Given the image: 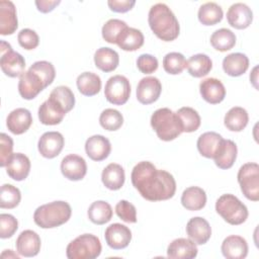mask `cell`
I'll return each instance as SVG.
<instances>
[{
    "label": "cell",
    "instance_id": "9c48e42d",
    "mask_svg": "<svg viewBox=\"0 0 259 259\" xmlns=\"http://www.w3.org/2000/svg\"><path fill=\"white\" fill-rule=\"evenodd\" d=\"M0 66L2 72L11 78L20 77L25 71V60L17 52L13 51L10 44L5 40L0 41Z\"/></svg>",
    "mask_w": 259,
    "mask_h": 259
},
{
    "label": "cell",
    "instance_id": "d4e9b609",
    "mask_svg": "<svg viewBox=\"0 0 259 259\" xmlns=\"http://www.w3.org/2000/svg\"><path fill=\"white\" fill-rule=\"evenodd\" d=\"M30 166V161L26 155L14 153L6 165V172L13 180L22 181L28 176Z\"/></svg>",
    "mask_w": 259,
    "mask_h": 259
},
{
    "label": "cell",
    "instance_id": "4fadbf2b",
    "mask_svg": "<svg viewBox=\"0 0 259 259\" xmlns=\"http://www.w3.org/2000/svg\"><path fill=\"white\" fill-rule=\"evenodd\" d=\"M162 85L158 78L149 76L142 78L137 86V99L142 104H151L158 100Z\"/></svg>",
    "mask_w": 259,
    "mask_h": 259
},
{
    "label": "cell",
    "instance_id": "44dd1931",
    "mask_svg": "<svg viewBox=\"0 0 259 259\" xmlns=\"http://www.w3.org/2000/svg\"><path fill=\"white\" fill-rule=\"evenodd\" d=\"M18 26L16 8L12 1H0V34L9 35L15 32Z\"/></svg>",
    "mask_w": 259,
    "mask_h": 259
},
{
    "label": "cell",
    "instance_id": "f5cc1de1",
    "mask_svg": "<svg viewBox=\"0 0 259 259\" xmlns=\"http://www.w3.org/2000/svg\"><path fill=\"white\" fill-rule=\"evenodd\" d=\"M257 70H258V67L256 66V67H254L252 73L250 74V81L252 82L253 86H254L256 89H258V85H257V80H258L257 76H258V73H257Z\"/></svg>",
    "mask_w": 259,
    "mask_h": 259
},
{
    "label": "cell",
    "instance_id": "484cf974",
    "mask_svg": "<svg viewBox=\"0 0 259 259\" xmlns=\"http://www.w3.org/2000/svg\"><path fill=\"white\" fill-rule=\"evenodd\" d=\"M54 106L65 114L73 109L75 105V96L68 86H58L52 90L48 99Z\"/></svg>",
    "mask_w": 259,
    "mask_h": 259
},
{
    "label": "cell",
    "instance_id": "8d00e7d4",
    "mask_svg": "<svg viewBox=\"0 0 259 259\" xmlns=\"http://www.w3.org/2000/svg\"><path fill=\"white\" fill-rule=\"evenodd\" d=\"M224 12L222 7L215 2H206L202 4L197 13L198 20L203 25H214L222 21Z\"/></svg>",
    "mask_w": 259,
    "mask_h": 259
},
{
    "label": "cell",
    "instance_id": "d6a6232c",
    "mask_svg": "<svg viewBox=\"0 0 259 259\" xmlns=\"http://www.w3.org/2000/svg\"><path fill=\"white\" fill-rule=\"evenodd\" d=\"M249 115L245 108L241 106L232 107L225 115V126L231 132H242L248 124Z\"/></svg>",
    "mask_w": 259,
    "mask_h": 259
},
{
    "label": "cell",
    "instance_id": "816d5d0a",
    "mask_svg": "<svg viewBox=\"0 0 259 259\" xmlns=\"http://www.w3.org/2000/svg\"><path fill=\"white\" fill-rule=\"evenodd\" d=\"M61 3L60 0H36L35 5L38 11L42 13L51 12L55 9L56 6H58Z\"/></svg>",
    "mask_w": 259,
    "mask_h": 259
},
{
    "label": "cell",
    "instance_id": "f6af8a7d",
    "mask_svg": "<svg viewBox=\"0 0 259 259\" xmlns=\"http://www.w3.org/2000/svg\"><path fill=\"white\" fill-rule=\"evenodd\" d=\"M115 212L117 217L125 223H131V224L137 223L138 219H137L136 206L125 199L119 200L116 203Z\"/></svg>",
    "mask_w": 259,
    "mask_h": 259
},
{
    "label": "cell",
    "instance_id": "ffe728a7",
    "mask_svg": "<svg viewBox=\"0 0 259 259\" xmlns=\"http://www.w3.org/2000/svg\"><path fill=\"white\" fill-rule=\"evenodd\" d=\"M197 253L196 244L186 238L173 240L167 248V256L172 259H192L197 256Z\"/></svg>",
    "mask_w": 259,
    "mask_h": 259
},
{
    "label": "cell",
    "instance_id": "f1b7e54d",
    "mask_svg": "<svg viewBox=\"0 0 259 259\" xmlns=\"http://www.w3.org/2000/svg\"><path fill=\"white\" fill-rule=\"evenodd\" d=\"M144 34L140 29L126 26L118 35L116 45L123 51L135 52L144 45Z\"/></svg>",
    "mask_w": 259,
    "mask_h": 259
},
{
    "label": "cell",
    "instance_id": "277c9868",
    "mask_svg": "<svg viewBox=\"0 0 259 259\" xmlns=\"http://www.w3.org/2000/svg\"><path fill=\"white\" fill-rule=\"evenodd\" d=\"M72 214L70 204L63 200L53 201L38 206L33 213L35 225L42 229H53L67 223Z\"/></svg>",
    "mask_w": 259,
    "mask_h": 259
},
{
    "label": "cell",
    "instance_id": "60d3db41",
    "mask_svg": "<svg viewBox=\"0 0 259 259\" xmlns=\"http://www.w3.org/2000/svg\"><path fill=\"white\" fill-rule=\"evenodd\" d=\"M21 200L20 190L11 185V184H3L1 186L0 193V207L1 208H14L16 207Z\"/></svg>",
    "mask_w": 259,
    "mask_h": 259
},
{
    "label": "cell",
    "instance_id": "7a4b0ae2",
    "mask_svg": "<svg viewBox=\"0 0 259 259\" xmlns=\"http://www.w3.org/2000/svg\"><path fill=\"white\" fill-rule=\"evenodd\" d=\"M56 77V70L48 61L34 62L24 72L18 81V92L23 99L31 100L46 87L51 85Z\"/></svg>",
    "mask_w": 259,
    "mask_h": 259
},
{
    "label": "cell",
    "instance_id": "2e32d148",
    "mask_svg": "<svg viewBox=\"0 0 259 259\" xmlns=\"http://www.w3.org/2000/svg\"><path fill=\"white\" fill-rule=\"evenodd\" d=\"M16 251L23 257H34L40 250L41 241L37 233L32 230H24L16 239Z\"/></svg>",
    "mask_w": 259,
    "mask_h": 259
},
{
    "label": "cell",
    "instance_id": "ac0fdd59",
    "mask_svg": "<svg viewBox=\"0 0 259 259\" xmlns=\"http://www.w3.org/2000/svg\"><path fill=\"white\" fill-rule=\"evenodd\" d=\"M201 97L210 104H218L226 97V88L221 80L217 78H206L199 84Z\"/></svg>",
    "mask_w": 259,
    "mask_h": 259
},
{
    "label": "cell",
    "instance_id": "30bf717a",
    "mask_svg": "<svg viewBox=\"0 0 259 259\" xmlns=\"http://www.w3.org/2000/svg\"><path fill=\"white\" fill-rule=\"evenodd\" d=\"M104 95L108 102L114 105L124 104L131 95V84L126 77L114 75L110 77L104 88Z\"/></svg>",
    "mask_w": 259,
    "mask_h": 259
},
{
    "label": "cell",
    "instance_id": "52a82bcc",
    "mask_svg": "<svg viewBox=\"0 0 259 259\" xmlns=\"http://www.w3.org/2000/svg\"><path fill=\"white\" fill-rule=\"evenodd\" d=\"M101 243L92 234H83L71 241L66 249L69 259H95L101 254Z\"/></svg>",
    "mask_w": 259,
    "mask_h": 259
},
{
    "label": "cell",
    "instance_id": "e0dca14e",
    "mask_svg": "<svg viewBox=\"0 0 259 259\" xmlns=\"http://www.w3.org/2000/svg\"><path fill=\"white\" fill-rule=\"evenodd\" d=\"M111 151V145L107 138L102 135H94L87 139L85 143V152L93 161L105 160Z\"/></svg>",
    "mask_w": 259,
    "mask_h": 259
},
{
    "label": "cell",
    "instance_id": "7bdbcfd3",
    "mask_svg": "<svg viewBox=\"0 0 259 259\" xmlns=\"http://www.w3.org/2000/svg\"><path fill=\"white\" fill-rule=\"evenodd\" d=\"M99 123L106 131H117L123 123V116L116 109L106 108L100 113Z\"/></svg>",
    "mask_w": 259,
    "mask_h": 259
},
{
    "label": "cell",
    "instance_id": "4dcf8cb0",
    "mask_svg": "<svg viewBox=\"0 0 259 259\" xmlns=\"http://www.w3.org/2000/svg\"><path fill=\"white\" fill-rule=\"evenodd\" d=\"M94 63L99 70L105 73L112 72L119 64V56L113 49L102 47L95 52Z\"/></svg>",
    "mask_w": 259,
    "mask_h": 259
},
{
    "label": "cell",
    "instance_id": "d6986e66",
    "mask_svg": "<svg viewBox=\"0 0 259 259\" xmlns=\"http://www.w3.org/2000/svg\"><path fill=\"white\" fill-rule=\"evenodd\" d=\"M186 233L196 245H203L210 239L211 228L205 219L194 217L187 222Z\"/></svg>",
    "mask_w": 259,
    "mask_h": 259
},
{
    "label": "cell",
    "instance_id": "5bb4252c",
    "mask_svg": "<svg viewBox=\"0 0 259 259\" xmlns=\"http://www.w3.org/2000/svg\"><path fill=\"white\" fill-rule=\"evenodd\" d=\"M104 238L110 248L120 250L128 246L132 240V232L126 226L114 223L106 228Z\"/></svg>",
    "mask_w": 259,
    "mask_h": 259
},
{
    "label": "cell",
    "instance_id": "ee69618b",
    "mask_svg": "<svg viewBox=\"0 0 259 259\" xmlns=\"http://www.w3.org/2000/svg\"><path fill=\"white\" fill-rule=\"evenodd\" d=\"M127 26V24L120 19L112 18L107 20L101 29L102 37L109 44H116V39L120 32Z\"/></svg>",
    "mask_w": 259,
    "mask_h": 259
},
{
    "label": "cell",
    "instance_id": "bcb514c9",
    "mask_svg": "<svg viewBox=\"0 0 259 259\" xmlns=\"http://www.w3.org/2000/svg\"><path fill=\"white\" fill-rule=\"evenodd\" d=\"M18 229L17 220L10 213L0 214V238L8 239L12 237Z\"/></svg>",
    "mask_w": 259,
    "mask_h": 259
},
{
    "label": "cell",
    "instance_id": "8fae6325",
    "mask_svg": "<svg viewBox=\"0 0 259 259\" xmlns=\"http://www.w3.org/2000/svg\"><path fill=\"white\" fill-rule=\"evenodd\" d=\"M65 145L64 137L59 132H47L41 135L37 143L39 154L47 158L53 159L57 157L63 150Z\"/></svg>",
    "mask_w": 259,
    "mask_h": 259
},
{
    "label": "cell",
    "instance_id": "7dc6e473",
    "mask_svg": "<svg viewBox=\"0 0 259 259\" xmlns=\"http://www.w3.org/2000/svg\"><path fill=\"white\" fill-rule=\"evenodd\" d=\"M17 39H18L19 46L27 51L35 49L39 44V37L37 33L30 28L21 29L18 32Z\"/></svg>",
    "mask_w": 259,
    "mask_h": 259
},
{
    "label": "cell",
    "instance_id": "681fc988",
    "mask_svg": "<svg viewBox=\"0 0 259 259\" xmlns=\"http://www.w3.org/2000/svg\"><path fill=\"white\" fill-rule=\"evenodd\" d=\"M158 60L150 54H142L137 60L138 69L144 74H152L158 69Z\"/></svg>",
    "mask_w": 259,
    "mask_h": 259
},
{
    "label": "cell",
    "instance_id": "b9f144b4",
    "mask_svg": "<svg viewBox=\"0 0 259 259\" xmlns=\"http://www.w3.org/2000/svg\"><path fill=\"white\" fill-rule=\"evenodd\" d=\"M186 62L187 60L181 53L171 52L163 58V68L168 74L177 75L186 68Z\"/></svg>",
    "mask_w": 259,
    "mask_h": 259
},
{
    "label": "cell",
    "instance_id": "ab89813d",
    "mask_svg": "<svg viewBox=\"0 0 259 259\" xmlns=\"http://www.w3.org/2000/svg\"><path fill=\"white\" fill-rule=\"evenodd\" d=\"M176 113L181 121L183 132L192 133L197 131L198 127L200 126V122H201L200 115L192 107H188V106L181 107L176 111Z\"/></svg>",
    "mask_w": 259,
    "mask_h": 259
},
{
    "label": "cell",
    "instance_id": "5b68a950",
    "mask_svg": "<svg viewBox=\"0 0 259 259\" xmlns=\"http://www.w3.org/2000/svg\"><path fill=\"white\" fill-rule=\"evenodd\" d=\"M150 121L151 126L162 141H173L183 133L182 124L177 113L170 108L162 107L157 109L152 114Z\"/></svg>",
    "mask_w": 259,
    "mask_h": 259
},
{
    "label": "cell",
    "instance_id": "cb8c5ba5",
    "mask_svg": "<svg viewBox=\"0 0 259 259\" xmlns=\"http://www.w3.org/2000/svg\"><path fill=\"white\" fill-rule=\"evenodd\" d=\"M224 138L215 132H206L199 136L196 146L199 154L205 158L213 159L218 154Z\"/></svg>",
    "mask_w": 259,
    "mask_h": 259
},
{
    "label": "cell",
    "instance_id": "83f0119b",
    "mask_svg": "<svg viewBox=\"0 0 259 259\" xmlns=\"http://www.w3.org/2000/svg\"><path fill=\"white\" fill-rule=\"evenodd\" d=\"M125 174L121 165L116 163L108 164L101 173V180L104 186L110 190H118L124 184Z\"/></svg>",
    "mask_w": 259,
    "mask_h": 259
},
{
    "label": "cell",
    "instance_id": "e575fe53",
    "mask_svg": "<svg viewBox=\"0 0 259 259\" xmlns=\"http://www.w3.org/2000/svg\"><path fill=\"white\" fill-rule=\"evenodd\" d=\"M113 214L111 205L104 200H96L92 202L88 208V219L95 225H104L108 223Z\"/></svg>",
    "mask_w": 259,
    "mask_h": 259
},
{
    "label": "cell",
    "instance_id": "7c38bea8",
    "mask_svg": "<svg viewBox=\"0 0 259 259\" xmlns=\"http://www.w3.org/2000/svg\"><path fill=\"white\" fill-rule=\"evenodd\" d=\"M61 172L65 178L71 181H79L87 173L86 161L79 155L69 154L61 162Z\"/></svg>",
    "mask_w": 259,
    "mask_h": 259
},
{
    "label": "cell",
    "instance_id": "9a60e30c",
    "mask_svg": "<svg viewBox=\"0 0 259 259\" xmlns=\"http://www.w3.org/2000/svg\"><path fill=\"white\" fill-rule=\"evenodd\" d=\"M227 20L232 27L236 29H245L252 23L253 12L245 3H234L227 11Z\"/></svg>",
    "mask_w": 259,
    "mask_h": 259
},
{
    "label": "cell",
    "instance_id": "f35d334b",
    "mask_svg": "<svg viewBox=\"0 0 259 259\" xmlns=\"http://www.w3.org/2000/svg\"><path fill=\"white\" fill-rule=\"evenodd\" d=\"M38 118L42 124L56 125L65 117V113L54 106L49 100L42 102L38 107Z\"/></svg>",
    "mask_w": 259,
    "mask_h": 259
},
{
    "label": "cell",
    "instance_id": "8992f818",
    "mask_svg": "<svg viewBox=\"0 0 259 259\" xmlns=\"http://www.w3.org/2000/svg\"><path fill=\"white\" fill-rule=\"evenodd\" d=\"M215 210L228 224L233 226L245 223L249 215L247 206L231 193L223 194L218 198Z\"/></svg>",
    "mask_w": 259,
    "mask_h": 259
},
{
    "label": "cell",
    "instance_id": "c3c4849f",
    "mask_svg": "<svg viewBox=\"0 0 259 259\" xmlns=\"http://www.w3.org/2000/svg\"><path fill=\"white\" fill-rule=\"evenodd\" d=\"M12 150H13L12 139L5 133H2L0 135V166L1 167H6V165L8 164V161L13 155Z\"/></svg>",
    "mask_w": 259,
    "mask_h": 259
},
{
    "label": "cell",
    "instance_id": "f907efd6",
    "mask_svg": "<svg viewBox=\"0 0 259 259\" xmlns=\"http://www.w3.org/2000/svg\"><path fill=\"white\" fill-rule=\"evenodd\" d=\"M136 4L135 0H109L107 2L111 11L117 13H124L130 11Z\"/></svg>",
    "mask_w": 259,
    "mask_h": 259
},
{
    "label": "cell",
    "instance_id": "7402d4cb",
    "mask_svg": "<svg viewBox=\"0 0 259 259\" xmlns=\"http://www.w3.org/2000/svg\"><path fill=\"white\" fill-rule=\"evenodd\" d=\"M32 123V116L26 108L13 109L6 118V125L8 130L14 135H21L25 133Z\"/></svg>",
    "mask_w": 259,
    "mask_h": 259
},
{
    "label": "cell",
    "instance_id": "1f68e13d",
    "mask_svg": "<svg viewBox=\"0 0 259 259\" xmlns=\"http://www.w3.org/2000/svg\"><path fill=\"white\" fill-rule=\"evenodd\" d=\"M237 145L232 140H225L213 158L214 164L221 169H230L237 159Z\"/></svg>",
    "mask_w": 259,
    "mask_h": 259
},
{
    "label": "cell",
    "instance_id": "db71d44e",
    "mask_svg": "<svg viewBox=\"0 0 259 259\" xmlns=\"http://www.w3.org/2000/svg\"><path fill=\"white\" fill-rule=\"evenodd\" d=\"M3 254H7L8 258H9V257H13V258H19V256H18V255H16V254H13V253H12V250H4V252H3L1 255H3Z\"/></svg>",
    "mask_w": 259,
    "mask_h": 259
},
{
    "label": "cell",
    "instance_id": "3957f363",
    "mask_svg": "<svg viewBox=\"0 0 259 259\" xmlns=\"http://www.w3.org/2000/svg\"><path fill=\"white\" fill-rule=\"evenodd\" d=\"M148 22L154 34L164 41H172L179 35V22L165 3H157L150 8Z\"/></svg>",
    "mask_w": 259,
    "mask_h": 259
},
{
    "label": "cell",
    "instance_id": "d590c367",
    "mask_svg": "<svg viewBox=\"0 0 259 259\" xmlns=\"http://www.w3.org/2000/svg\"><path fill=\"white\" fill-rule=\"evenodd\" d=\"M77 87L81 94L94 96L101 89V79L95 73L84 72L77 77Z\"/></svg>",
    "mask_w": 259,
    "mask_h": 259
},
{
    "label": "cell",
    "instance_id": "603a6c76",
    "mask_svg": "<svg viewBox=\"0 0 259 259\" xmlns=\"http://www.w3.org/2000/svg\"><path fill=\"white\" fill-rule=\"evenodd\" d=\"M221 250L227 259H243L248 254V244L243 237L231 235L223 241Z\"/></svg>",
    "mask_w": 259,
    "mask_h": 259
},
{
    "label": "cell",
    "instance_id": "4316f807",
    "mask_svg": "<svg viewBox=\"0 0 259 259\" xmlns=\"http://www.w3.org/2000/svg\"><path fill=\"white\" fill-rule=\"evenodd\" d=\"M249 68V59L245 54L232 53L224 58L223 69L225 73L232 77H239L246 73Z\"/></svg>",
    "mask_w": 259,
    "mask_h": 259
},
{
    "label": "cell",
    "instance_id": "ba28073f",
    "mask_svg": "<svg viewBox=\"0 0 259 259\" xmlns=\"http://www.w3.org/2000/svg\"><path fill=\"white\" fill-rule=\"evenodd\" d=\"M238 182L245 197L252 201L259 200V166L249 162L242 165L238 171Z\"/></svg>",
    "mask_w": 259,
    "mask_h": 259
},
{
    "label": "cell",
    "instance_id": "6da1fadb",
    "mask_svg": "<svg viewBox=\"0 0 259 259\" xmlns=\"http://www.w3.org/2000/svg\"><path fill=\"white\" fill-rule=\"evenodd\" d=\"M131 179L140 194L150 201L170 199L176 191V181L173 175L165 170L157 169L149 161H142L135 165Z\"/></svg>",
    "mask_w": 259,
    "mask_h": 259
},
{
    "label": "cell",
    "instance_id": "f546056e",
    "mask_svg": "<svg viewBox=\"0 0 259 259\" xmlns=\"http://www.w3.org/2000/svg\"><path fill=\"white\" fill-rule=\"evenodd\" d=\"M181 203L188 210H200L206 204V193L198 186L187 187L182 192Z\"/></svg>",
    "mask_w": 259,
    "mask_h": 259
},
{
    "label": "cell",
    "instance_id": "74e56055",
    "mask_svg": "<svg viewBox=\"0 0 259 259\" xmlns=\"http://www.w3.org/2000/svg\"><path fill=\"white\" fill-rule=\"evenodd\" d=\"M236 35L229 28L217 29L210 35V45L219 52H227L236 45Z\"/></svg>",
    "mask_w": 259,
    "mask_h": 259
},
{
    "label": "cell",
    "instance_id": "836d02e7",
    "mask_svg": "<svg viewBox=\"0 0 259 259\" xmlns=\"http://www.w3.org/2000/svg\"><path fill=\"white\" fill-rule=\"evenodd\" d=\"M186 68L188 73L195 78H200L207 75L211 68V59L205 54H196L191 56L186 62Z\"/></svg>",
    "mask_w": 259,
    "mask_h": 259
}]
</instances>
